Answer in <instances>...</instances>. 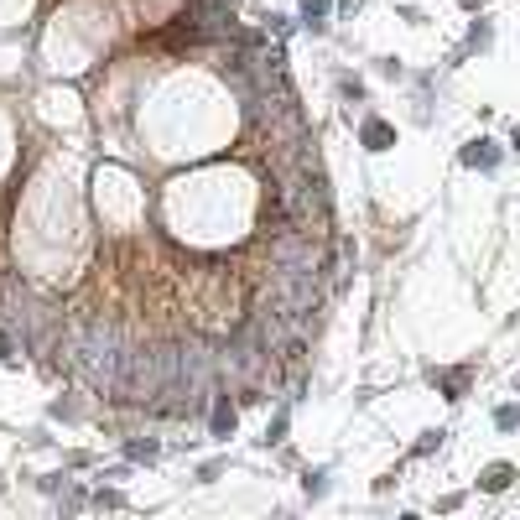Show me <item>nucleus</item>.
Returning a JSON list of instances; mask_svg holds the SVG:
<instances>
[{
  "instance_id": "obj_2",
  "label": "nucleus",
  "mask_w": 520,
  "mask_h": 520,
  "mask_svg": "<svg viewBox=\"0 0 520 520\" xmlns=\"http://www.w3.org/2000/svg\"><path fill=\"white\" fill-rule=\"evenodd\" d=\"M229 432H234V406L219 400V406H213V437H229Z\"/></svg>"
},
{
  "instance_id": "obj_10",
  "label": "nucleus",
  "mask_w": 520,
  "mask_h": 520,
  "mask_svg": "<svg viewBox=\"0 0 520 520\" xmlns=\"http://www.w3.org/2000/svg\"><path fill=\"white\" fill-rule=\"evenodd\" d=\"M515 146H520V130H515Z\"/></svg>"
},
{
  "instance_id": "obj_7",
  "label": "nucleus",
  "mask_w": 520,
  "mask_h": 520,
  "mask_svg": "<svg viewBox=\"0 0 520 520\" xmlns=\"http://www.w3.org/2000/svg\"><path fill=\"white\" fill-rule=\"evenodd\" d=\"M494 422L505 427V432H510V427H520V406H499V411H494Z\"/></svg>"
},
{
  "instance_id": "obj_3",
  "label": "nucleus",
  "mask_w": 520,
  "mask_h": 520,
  "mask_svg": "<svg viewBox=\"0 0 520 520\" xmlns=\"http://www.w3.org/2000/svg\"><path fill=\"white\" fill-rule=\"evenodd\" d=\"M364 146H370V151H385V146H391V125L370 120V125H364Z\"/></svg>"
},
{
  "instance_id": "obj_1",
  "label": "nucleus",
  "mask_w": 520,
  "mask_h": 520,
  "mask_svg": "<svg viewBox=\"0 0 520 520\" xmlns=\"http://www.w3.org/2000/svg\"><path fill=\"white\" fill-rule=\"evenodd\" d=\"M63 359L68 370L83 375L94 391H120V370H125V344L110 323H78L63 339Z\"/></svg>"
},
{
  "instance_id": "obj_4",
  "label": "nucleus",
  "mask_w": 520,
  "mask_h": 520,
  "mask_svg": "<svg viewBox=\"0 0 520 520\" xmlns=\"http://www.w3.org/2000/svg\"><path fill=\"white\" fill-rule=\"evenodd\" d=\"M463 161H468V166H494V151H489V141H474V146L463 151Z\"/></svg>"
},
{
  "instance_id": "obj_8",
  "label": "nucleus",
  "mask_w": 520,
  "mask_h": 520,
  "mask_svg": "<svg viewBox=\"0 0 520 520\" xmlns=\"http://www.w3.org/2000/svg\"><path fill=\"white\" fill-rule=\"evenodd\" d=\"M463 380H468L463 370H452V375H442V385H447V391H452V400H458V391H463Z\"/></svg>"
},
{
  "instance_id": "obj_6",
  "label": "nucleus",
  "mask_w": 520,
  "mask_h": 520,
  "mask_svg": "<svg viewBox=\"0 0 520 520\" xmlns=\"http://www.w3.org/2000/svg\"><path fill=\"white\" fill-rule=\"evenodd\" d=\"M510 479H515V474H510V468H505V463H494V468H489V474H484V489H505V484H510Z\"/></svg>"
},
{
  "instance_id": "obj_9",
  "label": "nucleus",
  "mask_w": 520,
  "mask_h": 520,
  "mask_svg": "<svg viewBox=\"0 0 520 520\" xmlns=\"http://www.w3.org/2000/svg\"><path fill=\"white\" fill-rule=\"evenodd\" d=\"M130 458H156V442H130Z\"/></svg>"
},
{
  "instance_id": "obj_5",
  "label": "nucleus",
  "mask_w": 520,
  "mask_h": 520,
  "mask_svg": "<svg viewBox=\"0 0 520 520\" xmlns=\"http://www.w3.org/2000/svg\"><path fill=\"white\" fill-rule=\"evenodd\" d=\"M323 16H328V0H307V6H302V21H307L312 31L323 26Z\"/></svg>"
}]
</instances>
